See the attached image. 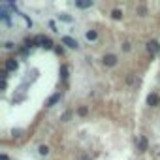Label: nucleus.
I'll return each mask as SVG.
<instances>
[{"mask_svg":"<svg viewBox=\"0 0 160 160\" xmlns=\"http://www.w3.org/2000/svg\"><path fill=\"white\" fill-rule=\"evenodd\" d=\"M34 42H36V45H42V47H45V49H53V42H51L49 38H45V36H36Z\"/></svg>","mask_w":160,"mask_h":160,"instance_id":"obj_1","label":"nucleus"},{"mask_svg":"<svg viewBox=\"0 0 160 160\" xmlns=\"http://www.w3.org/2000/svg\"><path fill=\"white\" fill-rule=\"evenodd\" d=\"M62 43H64V45H68V47H72V49H77V47H79L77 40H73L72 36H62Z\"/></svg>","mask_w":160,"mask_h":160,"instance_id":"obj_2","label":"nucleus"},{"mask_svg":"<svg viewBox=\"0 0 160 160\" xmlns=\"http://www.w3.org/2000/svg\"><path fill=\"white\" fill-rule=\"evenodd\" d=\"M17 68H19V64H17L15 58H8L6 60V72H15Z\"/></svg>","mask_w":160,"mask_h":160,"instance_id":"obj_3","label":"nucleus"},{"mask_svg":"<svg viewBox=\"0 0 160 160\" xmlns=\"http://www.w3.org/2000/svg\"><path fill=\"white\" fill-rule=\"evenodd\" d=\"M147 104H149L151 108H156V106L160 104V96H158V94H154V92H152V94H149V98H147Z\"/></svg>","mask_w":160,"mask_h":160,"instance_id":"obj_4","label":"nucleus"},{"mask_svg":"<svg viewBox=\"0 0 160 160\" xmlns=\"http://www.w3.org/2000/svg\"><path fill=\"white\" fill-rule=\"evenodd\" d=\"M147 51H149L151 55H158V51H160V49H158V43H156V42H149V43H147Z\"/></svg>","mask_w":160,"mask_h":160,"instance_id":"obj_5","label":"nucleus"},{"mask_svg":"<svg viewBox=\"0 0 160 160\" xmlns=\"http://www.w3.org/2000/svg\"><path fill=\"white\" fill-rule=\"evenodd\" d=\"M104 64L106 66H115L117 64V57L115 55H106L104 57Z\"/></svg>","mask_w":160,"mask_h":160,"instance_id":"obj_6","label":"nucleus"},{"mask_svg":"<svg viewBox=\"0 0 160 160\" xmlns=\"http://www.w3.org/2000/svg\"><path fill=\"white\" fill-rule=\"evenodd\" d=\"M75 6L77 8H83V10L85 8H91L92 6V0H75Z\"/></svg>","mask_w":160,"mask_h":160,"instance_id":"obj_7","label":"nucleus"},{"mask_svg":"<svg viewBox=\"0 0 160 160\" xmlns=\"http://www.w3.org/2000/svg\"><path fill=\"white\" fill-rule=\"evenodd\" d=\"M58 100H60V92H57V94H53V96H51V98L47 100V108H51V106H55V104H57Z\"/></svg>","mask_w":160,"mask_h":160,"instance_id":"obj_8","label":"nucleus"},{"mask_svg":"<svg viewBox=\"0 0 160 160\" xmlns=\"http://www.w3.org/2000/svg\"><path fill=\"white\" fill-rule=\"evenodd\" d=\"M85 36H87V40H89V42H94V40L98 38V32H96V30H89Z\"/></svg>","mask_w":160,"mask_h":160,"instance_id":"obj_9","label":"nucleus"},{"mask_svg":"<svg viewBox=\"0 0 160 160\" xmlns=\"http://www.w3.org/2000/svg\"><path fill=\"white\" fill-rule=\"evenodd\" d=\"M139 151H147V139L145 138H139Z\"/></svg>","mask_w":160,"mask_h":160,"instance_id":"obj_10","label":"nucleus"},{"mask_svg":"<svg viewBox=\"0 0 160 160\" xmlns=\"http://www.w3.org/2000/svg\"><path fill=\"white\" fill-rule=\"evenodd\" d=\"M111 17H113V19H117V21H119V19H121V17H122V12H121V10H113V13H111Z\"/></svg>","mask_w":160,"mask_h":160,"instance_id":"obj_11","label":"nucleus"},{"mask_svg":"<svg viewBox=\"0 0 160 160\" xmlns=\"http://www.w3.org/2000/svg\"><path fill=\"white\" fill-rule=\"evenodd\" d=\"M60 75H62V79H68V66L60 68Z\"/></svg>","mask_w":160,"mask_h":160,"instance_id":"obj_12","label":"nucleus"},{"mask_svg":"<svg viewBox=\"0 0 160 160\" xmlns=\"http://www.w3.org/2000/svg\"><path fill=\"white\" fill-rule=\"evenodd\" d=\"M38 151H40V154H47V152H49V147H47V145H40Z\"/></svg>","mask_w":160,"mask_h":160,"instance_id":"obj_13","label":"nucleus"},{"mask_svg":"<svg viewBox=\"0 0 160 160\" xmlns=\"http://www.w3.org/2000/svg\"><path fill=\"white\" fill-rule=\"evenodd\" d=\"M77 113H79V115H81V117H85V115L89 113V109H87V108L83 106V108H79V109H77Z\"/></svg>","mask_w":160,"mask_h":160,"instance_id":"obj_14","label":"nucleus"},{"mask_svg":"<svg viewBox=\"0 0 160 160\" xmlns=\"http://www.w3.org/2000/svg\"><path fill=\"white\" fill-rule=\"evenodd\" d=\"M60 19H62V21H66V23H70V21H72V17H68V15H64V13L60 15Z\"/></svg>","mask_w":160,"mask_h":160,"instance_id":"obj_15","label":"nucleus"},{"mask_svg":"<svg viewBox=\"0 0 160 160\" xmlns=\"http://www.w3.org/2000/svg\"><path fill=\"white\" fill-rule=\"evenodd\" d=\"M13 47H15V45H13L12 42H8V43H6V49H13Z\"/></svg>","mask_w":160,"mask_h":160,"instance_id":"obj_16","label":"nucleus"},{"mask_svg":"<svg viewBox=\"0 0 160 160\" xmlns=\"http://www.w3.org/2000/svg\"><path fill=\"white\" fill-rule=\"evenodd\" d=\"M122 49H124V51H130V43H128V42H126V43H124V45H122Z\"/></svg>","mask_w":160,"mask_h":160,"instance_id":"obj_17","label":"nucleus"},{"mask_svg":"<svg viewBox=\"0 0 160 160\" xmlns=\"http://www.w3.org/2000/svg\"><path fill=\"white\" fill-rule=\"evenodd\" d=\"M0 160H8V156H6V154H2V156H0Z\"/></svg>","mask_w":160,"mask_h":160,"instance_id":"obj_18","label":"nucleus"}]
</instances>
